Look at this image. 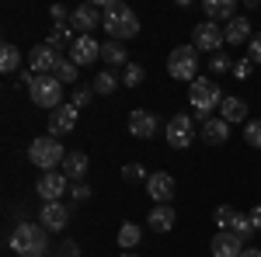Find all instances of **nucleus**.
Segmentation results:
<instances>
[{"label": "nucleus", "mask_w": 261, "mask_h": 257, "mask_svg": "<svg viewBox=\"0 0 261 257\" xmlns=\"http://www.w3.org/2000/svg\"><path fill=\"white\" fill-rule=\"evenodd\" d=\"M11 250L18 257H45L49 254V237L42 222H18L11 233Z\"/></svg>", "instance_id": "nucleus-1"}, {"label": "nucleus", "mask_w": 261, "mask_h": 257, "mask_svg": "<svg viewBox=\"0 0 261 257\" xmlns=\"http://www.w3.org/2000/svg\"><path fill=\"white\" fill-rule=\"evenodd\" d=\"M223 98H226V94L220 91V83L213 77H199V80L188 83V101H192V108H195V115H199L202 122L213 119V111L223 104Z\"/></svg>", "instance_id": "nucleus-2"}, {"label": "nucleus", "mask_w": 261, "mask_h": 257, "mask_svg": "<svg viewBox=\"0 0 261 257\" xmlns=\"http://www.w3.org/2000/svg\"><path fill=\"white\" fill-rule=\"evenodd\" d=\"M101 18H105V32H108L115 42L136 39V35H140V18H136V14H133V7H129V4H122V0H112V7H108Z\"/></svg>", "instance_id": "nucleus-3"}, {"label": "nucleus", "mask_w": 261, "mask_h": 257, "mask_svg": "<svg viewBox=\"0 0 261 257\" xmlns=\"http://www.w3.org/2000/svg\"><path fill=\"white\" fill-rule=\"evenodd\" d=\"M28 160L42 167V174H49L53 167H63V160H66V150H63V142L56 136H45L42 139H32V146H28Z\"/></svg>", "instance_id": "nucleus-4"}, {"label": "nucleus", "mask_w": 261, "mask_h": 257, "mask_svg": "<svg viewBox=\"0 0 261 257\" xmlns=\"http://www.w3.org/2000/svg\"><path fill=\"white\" fill-rule=\"evenodd\" d=\"M167 73L174 80H185V83L199 80V49H195V45H178V49H171V56H167Z\"/></svg>", "instance_id": "nucleus-5"}, {"label": "nucleus", "mask_w": 261, "mask_h": 257, "mask_svg": "<svg viewBox=\"0 0 261 257\" xmlns=\"http://www.w3.org/2000/svg\"><path fill=\"white\" fill-rule=\"evenodd\" d=\"M28 98L35 101L39 108H45V111H56L63 104V83L53 73L49 77H35V83L28 87Z\"/></svg>", "instance_id": "nucleus-6"}, {"label": "nucleus", "mask_w": 261, "mask_h": 257, "mask_svg": "<svg viewBox=\"0 0 261 257\" xmlns=\"http://www.w3.org/2000/svg\"><path fill=\"white\" fill-rule=\"evenodd\" d=\"M164 139H167L171 150H188L192 139H195V122H192V115H171L167 125H164Z\"/></svg>", "instance_id": "nucleus-7"}, {"label": "nucleus", "mask_w": 261, "mask_h": 257, "mask_svg": "<svg viewBox=\"0 0 261 257\" xmlns=\"http://www.w3.org/2000/svg\"><path fill=\"white\" fill-rule=\"evenodd\" d=\"M192 45L199 49V52H220L223 45H226V35H223V28L216 21H199L195 28H192Z\"/></svg>", "instance_id": "nucleus-8"}, {"label": "nucleus", "mask_w": 261, "mask_h": 257, "mask_svg": "<svg viewBox=\"0 0 261 257\" xmlns=\"http://www.w3.org/2000/svg\"><path fill=\"white\" fill-rule=\"evenodd\" d=\"M77 119H81V108L77 104H60L56 111H49V136H70L77 129Z\"/></svg>", "instance_id": "nucleus-9"}, {"label": "nucleus", "mask_w": 261, "mask_h": 257, "mask_svg": "<svg viewBox=\"0 0 261 257\" xmlns=\"http://www.w3.org/2000/svg\"><path fill=\"white\" fill-rule=\"evenodd\" d=\"M146 195L153 198L157 205H171V198H174V178L167 170H153L146 178Z\"/></svg>", "instance_id": "nucleus-10"}, {"label": "nucleus", "mask_w": 261, "mask_h": 257, "mask_svg": "<svg viewBox=\"0 0 261 257\" xmlns=\"http://www.w3.org/2000/svg\"><path fill=\"white\" fill-rule=\"evenodd\" d=\"M60 60H63L60 52H53V49L42 42V45H35V49L28 52V70H32L35 77H49V73L56 70V63H60Z\"/></svg>", "instance_id": "nucleus-11"}, {"label": "nucleus", "mask_w": 261, "mask_h": 257, "mask_svg": "<svg viewBox=\"0 0 261 257\" xmlns=\"http://www.w3.org/2000/svg\"><path fill=\"white\" fill-rule=\"evenodd\" d=\"M70 28L81 32V35H91L94 28H101V11L94 4H77L73 14H70Z\"/></svg>", "instance_id": "nucleus-12"}, {"label": "nucleus", "mask_w": 261, "mask_h": 257, "mask_svg": "<svg viewBox=\"0 0 261 257\" xmlns=\"http://www.w3.org/2000/svg\"><path fill=\"white\" fill-rule=\"evenodd\" d=\"M157 129H161V122L153 119V111H146V108H133L129 111V132H133V139H153Z\"/></svg>", "instance_id": "nucleus-13"}, {"label": "nucleus", "mask_w": 261, "mask_h": 257, "mask_svg": "<svg viewBox=\"0 0 261 257\" xmlns=\"http://www.w3.org/2000/svg\"><path fill=\"white\" fill-rule=\"evenodd\" d=\"M35 191L42 195V202H60L66 195V174L63 170H49V174H42L39 184H35Z\"/></svg>", "instance_id": "nucleus-14"}, {"label": "nucleus", "mask_w": 261, "mask_h": 257, "mask_svg": "<svg viewBox=\"0 0 261 257\" xmlns=\"http://www.w3.org/2000/svg\"><path fill=\"white\" fill-rule=\"evenodd\" d=\"M98 56H101V45L94 35H77V42L70 45V60L77 63V66H91Z\"/></svg>", "instance_id": "nucleus-15"}, {"label": "nucleus", "mask_w": 261, "mask_h": 257, "mask_svg": "<svg viewBox=\"0 0 261 257\" xmlns=\"http://www.w3.org/2000/svg\"><path fill=\"white\" fill-rule=\"evenodd\" d=\"M39 222L45 226V230H49V233H60L63 226L70 222V209H66L63 202H45V205H42Z\"/></svg>", "instance_id": "nucleus-16"}, {"label": "nucleus", "mask_w": 261, "mask_h": 257, "mask_svg": "<svg viewBox=\"0 0 261 257\" xmlns=\"http://www.w3.org/2000/svg\"><path fill=\"white\" fill-rule=\"evenodd\" d=\"M247 247H244V240L237 233H230V230H223L213 237V257H241Z\"/></svg>", "instance_id": "nucleus-17"}, {"label": "nucleus", "mask_w": 261, "mask_h": 257, "mask_svg": "<svg viewBox=\"0 0 261 257\" xmlns=\"http://www.w3.org/2000/svg\"><path fill=\"white\" fill-rule=\"evenodd\" d=\"M223 35H226V45H244V42L254 39L258 32H254V24H251L247 18H241V14H237V18L223 28Z\"/></svg>", "instance_id": "nucleus-18"}, {"label": "nucleus", "mask_w": 261, "mask_h": 257, "mask_svg": "<svg viewBox=\"0 0 261 257\" xmlns=\"http://www.w3.org/2000/svg\"><path fill=\"white\" fill-rule=\"evenodd\" d=\"M174 222H178V216H174V209H171V205H153V209H150V216H146V226H150L153 233H171V230H174Z\"/></svg>", "instance_id": "nucleus-19"}, {"label": "nucleus", "mask_w": 261, "mask_h": 257, "mask_svg": "<svg viewBox=\"0 0 261 257\" xmlns=\"http://www.w3.org/2000/svg\"><path fill=\"white\" fill-rule=\"evenodd\" d=\"M202 11H205V21H216V24H220V21L230 24V21L237 18V4H233V0H205Z\"/></svg>", "instance_id": "nucleus-20"}, {"label": "nucleus", "mask_w": 261, "mask_h": 257, "mask_svg": "<svg viewBox=\"0 0 261 257\" xmlns=\"http://www.w3.org/2000/svg\"><path fill=\"white\" fill-rule=\"evenodd\" d=\"M87 167H91V160H87V153H81V150L66 153V160H63V174H66V181H77V184L84 181Z\"/></svg>", "instance_id": "nucleus-21"}, {"label": "nucleus", "mask_w": 261, "mask_h": 257, "mask_svg": "<svg viewBox=\"0 0 261 257\" xmlns=\"http://www.w3.org/2000/svg\"><path fill=\"white\" fill-rule=\"evenodd\" d=\"M202 139L209 142V146H223L226 139H230V122H223L220 115L209 122H202Z\"/></svg>", "instance_id": "nucleus-22"}, {"label": "nucleus", "mask_w": 261, "mask_h": 257, "mask_svg": "<svg viewBox=\"0 0 261 257\" xmlns=\"http://www.w3.org/2000/svg\"><path fill=\"white\" fill-rule=\"evenodd\" d=\"M244 115H247V104H244V98H233V94H226L220 104V119L230 122V125H237V122H244Z\"/></svg>", "instance_id": "nucleus-23"}, {"label": "nucleus", "mask_w": 261, "mask_h": 257, "mask_svg": "<svg viewBox=\"0 0 261 257\" xmlns=\"http://www.w3.org/2000/svg\"><path fill=\"white\" fill-rule=\"evenodd\" d=\"M73 42H77V35H73V28H70V24H53V28H49L45 45H49L53 52H60V49H70Z\"/></svg>", "instance_id": "nucleus-24"}, {"label": "nucleus", "mask_w": 261, "mask_h": 257, "mask_svg": "<svg viewBox=\"0 0 261 257\" xmlns=\"http://www.w3.org/2000/svg\"><path fill=\"white\" fill-rule=\"evenodd\" d=\"M101 56H105L108 66H129V52H125L122 42H105L101 45Z\"/></svg>", "instance_id": "nucleus-25"}, {"label": "nucleus", "mask_w": 261, "mask_h": 257, "mask_svg": "<svg viewBox=\"0 0 261 257\" xmlns=\"http://www.w3.org/2000/svg\"><path fill=\"white\" fill-rule=\"evenodd\" d=\"M143 240V230L136 222H122L119 226V247L122 250H136V243Z\"/></svg>", "instance_id": "nucleus-26"}, {"label": "nucleus", "mask_w": 261, "mask_h": 257, "mask_svg": "<svg viewBox=\"0 0 261 257\" xmlns=\"http://www.w3.org/2000/svg\"><path fill=\"white\" fill-rule=\"evenodd\" d=\"M18 66H21V49L11 45V42H4V45H0V70H4V73H14Z\"/></svg>", "instance_id": "nucleus-27"}, {"label": "nucleus", "mask_w": 261, "mask_h": 257, "mask_svg": "<svg viewBox=\"0 0 261 257\" xmlns=\"http://www.w3.org/2000/svg\"><path fill=\"white\" fill-rule=\"evenodd\" d=\"M77 70H81L77 63L70 60V56H63V60L56 63V70H53V77L60 80V83H77Z\"/></svg>", "instance_id": "nucleus-28"}, {"label": "nucleus", "mask_w": 261, "mask_h": 257, "mask_svg": "<svg viewBox=\"0 0 261 257\" xmlns=\"http://www.w3.org/2000/svg\"><path fill=\"white\" fill-rule=\"evenodd\" d=\"M230 233H237L241 240H251L254 233H258V230H254L251 216H241V212H237V216H233V222H230Z\"/></svg>", "instance_id": "nucleus-29"}, {"label": "nucleus", "mask_w": 261, "mask_h": 257, "mask_svg": "<svg viewBox=\"0 0 261 257\" xmlns=\"http://www.w3.org/2000/svg\"><path fill=\"white\" fill-rule=\"evenodd\" d=\"M143 80H146V70H143L140 63H129L125 73H122V83H125V87H140Z\"/></svg>", "instance_id": "nucleus-30"}, {"label": "nucleus", "mask_w": 261, "mask_h": 257, "mask_svg": "<svg viewBox=\"0 0 261 257\" xmlns=\"http://www.w3.org/2000/svg\"><path fill=\"white\" fill-rule=\"evenodd\" d=\"M115 87H119V77H115V73H108V70L94 77V94H112Z\"/></svg>", "instance_id": "nucleus-31"}, {"label": "nucleus", "mask_w": 261, "mask_h": 257, "mask_svg": "<svg viewBox=\"0 0 261 257\" xmlns=\"http://www.w3.org/2000/svg\"><path fill=\"white\" fill-rule=\"evenodd\" d=\"M233 209L230 205H216V212H213V222H216V233H223V230H230V222H233Z\"/></svg>", "instance_id": "nucleus-32"}, {"label": "nucleus", "mask_w": 261, "mask_h": 257, "mask_svg": "<svg viewBox=\"0 0 261 257\" xmlns=\"http://www.w3.org/2000/svg\"><path fill=\"white\" fill-rule=\"evenodd\" d=\"M244 139H247V146L261 150V119H251L244 125Z\"/></svg>", "instance_id": "nucleus-33"}, {"label": "nucleus", "mask_w": 261, "mask_h": 257, "mask_svg": "<svg viewBox=\"0 0 261 257\" xmlns=\"http://www.w3.org/2000/svg\"><path fill=\"white\" fill-rule=\"evenodd\" d=\"M146 178H150V174L143 170L140 163H125V167H122V181H125V184H140V181H146Z\"/></svg>", "instance_id": "nucleus-34"}, {"label": "nucleus", "mask_w": 261, "mask_h": 257, "mask_svg": "<svg viewBox=\"0 0 261 257\" xmlns=\"http://www.w3.org/2000/svg\"><path fill=\"white\" fill-rule=\"evenodd\" d=\"M233 70V63H230V56H223V52H216V56H209V73L213 77H220V73H230Z\"/></svg>", "instance_id": "nucleus-35"}, {"label": "nucleus", "mask_w": 261, "mask_h": 257, "mask_svg": "<svg viewBox=\"0 0 261 257\" xmlns=\"http://www.w3.org/2000/svg\"><path fill=\"white\" fill-rule=\"evenodd\" d=\"M91 98H94V87H84V83H77V87H73V98H70V104H77V108H87V104H91Z\"/></svg>", "instance_id": "nucleus-36"}, {"label": "nucleus", "mask_w": 261, "mask_h": 257, "mask_svg": "<svg viewBox=\"0 0 261 257\" xmlns=\"http://www.w3.org/2000/svg\"><path fill=\"white\" fill-rule=\"evenodd\" d=\"M230 73H233V77H237V80H247V77H251V73H254V63L247 60V56H241V60L233 63V70H230Z\"/></svg>", "instance_id": "nucleus-37"}, {"label": "nucleus", "mask_w": 261, "mask_h": 257, "mask_svg": "<svg viewBox=\"0 0 261 257\" xmlns=\"http://www.w3.org/2000/svg\"><path fill=\"white\" fill-rule=\"evenodd\" d=\"M53 257H81V247H77V240H63L60 247H56V254Z\"/></svg>", "instance_id": "nucleus-38"}, {"label": "nucleus", "mask_w": 261, "mask_h": 257, "mask_svg": "<svg viewBox=\"0 0 261 257\" xmlns=\"http://www.w3.org/2000/svg\"><path fill=\"white\" fill-rule=\"evenodd\" d=\"M247 60L254 63V66H261V32H258L251 42H247Z\"/></svg>", "instance_id": "nucleus-39"}, {"label": "nucleus", "mask_w": 261, "mask_h": 257, "mask_svg": "<svg viewBox=\"0 0 261 257\" xmlns=\"http://www.w3.org/2000/svg\"><path fill=\"white\" fill-rule=\"evenodd\" d=\"M70 195L77 198V202H87V198H91V188H87V184L81 181V184H73V191H70Z\"/></svg>", "instance_id": "nucleus-40"}, {"label": "nucleus", "mask_w": 261, "mask_h": 257, "mask_svg": "<svg viewBox=\"0 0 261 257\" xmlns=\"http://www.w3.org/2000/svg\"><path fill=\"white\" fill-rule=\"evenodd\" d=\"M251 222H254V230H261V205H254V212H251Z\"/></svg>", "instance_id": "nucleus-41"}, {"label": "nucleus", "mask_w": 261, "mask_h": 257, "mask_svg": "<svg viewBox=\"0 0 261 257\" xmlns=\"http://www.w3.org/2000/svg\"><path fill=\"white\" fill-rule=\"evenodd\" d=\"M241 257H261V250H258V247H247V250H244Z\"/></svg>", "instance_id": "nucleus-42"}, {"label": "nucleus", "mask_w": 261, "mask_h": 257, "mask_svg": "<svg viewBox=\"0 0 261 257\" xmlns=\"http://www.w3.org/2000/svg\"><path fill=\"white\" fill-rule=\"evenodd\" d=\"M119 257H136V254H133V250H122V254Z\"/></svg>", "instance_id": "nucleus-43"}]
</instances>
